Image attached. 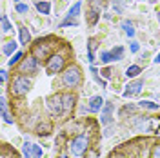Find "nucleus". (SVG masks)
<instances>
[{"label": "nucleus", "instance_id": "obj_14", "mask_svg": "<svg viewBox=\"0 0 160 158\" xmlns=\"http://www.w3.org/2000/svg\"><path fill=\"white\" fill-rule=\"evenodd\" d=\"M18 49V44L15 42V40H8L6 44H4V47H2V53L6 55V57H13L15 53Z\"/></svg>", "mask_w": 160, "mask_h": 158}, {"label": "nucleus", "instance_id": "obj_32", "mask_svg": "<svg viewBox=\"0 0 160 158\" xmlns=\"http://www.w3.org/2000/svg\"><path fill=\"white\" fill-rule=\"evenodd\" d=\"M111 111H113V104H104V107H102V115H111Z\"/></svg>", "mask_w": 160, "mask_h": 158}, {"label": "nucleus", "instance_id": "obj_6", "mask_svg": "<svg viewBox=\"0 0 160 158\" xmlns=\"http://www.w3.org/2000/svg\"><path fill=\"white\" fill-rule=\"evenodd\" d=\"M80 9H82V2L80 0H77L73 6H71V9L68 11V17H66V20L60 24L62 27H66V26H78V15H80Z\"/></svg>", "mask_w": 160, "mask_h": 158}, {"label": "nucleus", "instance_id": "obj_28", "mask_svg": "<svg viewBox=\"0 0 160 158\" xmlns=\"http://www.w3.org/2000/svg\"><path fill=\"white\" fill-rule=\"evenodd\" d=\"M135 109H137V106H133V104H129V106H124V107L120 109V116H126L128 113H135Z\"/></svg>", "mask_w": 160, "mask_h": 158}, {"label": "nucleus", "instance_id": "obj_41", "mask_svg": "<svg viewBox=\"0 0 160 158\" xmlns=\"http://www.w3.org/2000/svg\"><path fill=\"white\" fill-rule=\"evenodd\" d=\"M15 2H20V0H15Z\"/></svg>", "mask_w": 160, "mask_h": 158}, {"label": "nucleus", "instance_id": "obj_3", "mask_svg": "<svg viewBox=\"0 0 160 158\" xmlns=\"http://www.w3.org/2000/svg\"><path fill=\"white\" fill-rule=\"evenodd\" d=\"M31 80L28 77H24V75H20V77H15L13 82H11V93L13 95H17V96H22V95H26L28 91L31 89Z\"/></svg>", "mask_w": 160, "mask_h": 158}, {"label": "nucleus", "instance_id": "obj_11", "mask_svg": "<svg viewBox=\"0 0 160 158\" xmlns=\"http://www.w3.org/2000/svg\"><path fill=\"white\" fill-rule=\"evenodd\" d=\"M33 53H35V57L37 58H49V46L48 44H42V40L38 42V46H35V49H33Z\"/></svg>", "mask_w": 160, "mask_h": 158}, {"label": "nucleus", "instance_id": "obj_7", "mask_svg": "<svg viewBox=\"0 0 160 158\" xmlns=\"http://www.w3.org/2000/svg\"><path fill=\"white\" fill-rule=\"evenodd\" d=\"M20 71L22 73H37L38 71V58L33 55V57H24V60L20 62Z\"/></svg>", "mask_w": 160, "mask_h": 158}, {"label": "nucleus", "instance_id": "obj_12", "mask_svg": "<svg viewBox=\"0 0 160 158\" xmlns=\"http://www.w3.org/2000/svg\"><path fill=\"white\" fill-rule=\"evenodd\" d=\"M104 98L100 96V95H95V96H91L89 100V109L91 113H98V111H102V107H104Z\"/></svg>", "mask_w": 160, "mask_h": 158}, {"label": "nucleus", "instance_id": "obj_39", "mask_svg": "<svg viewBox=\"0 0 160 158\" xmlns=\"http://www.w3.org/2000/svg\"><path fill=\"white\" fill-rule=\"evenodd\" d=\"M60 158H69V156H66V155H64V156H60Z\"/></svg>", "mask_w": 160, "mask_h": 158}, {"label": "nucleus", "instance_id": "obj_37", "mask_svg": "<svg viewBox=\"0 0 160 158\" xmlns=\"http://www.w3.org/2000/svg\"><path fill=\"white\" fill-rule=\"evenodd\" d=\"M35 158H42V149L38 146H35Z\"/></svg>", "mask_w": 160, "mask_h": 158}, {"label": "nucleus", "instance_id": "obj_27", "mask_svg": "<svg viewBox=\"0 0 160 158\" xmlns=\"http://www.w3.org/2000/svg\"><path fill=\"white\" fill-rule=\"evenodd\" d=\"M91 75H93V78L97 80V82H98V84L102 86V87H106V86H108V84H106V78H102V77H98V71L95 69V67H91Z\"/></svg>", "mask_w": 160, "mask_h": 158}, {"label": "nucleus", "instance_id": "obj_29", "mask_svg": "<svg viewBox=\"0 0 160 158\" xmlns=\"http://www.w3.org/2000/svg\"><path fill=\"white\" fill-rule=\"evenodd\" d=\"M100 124H102V126L113 124V116H111V115H102V116H100Z\"/></svg>", "mask_w": 160, "mask_h": 158}, {"label": "nucleus", "instance_id": "obj_16", "mask_svg": "<svg viewBox=\"0 0 160 158\" xmlns=\"http://www.w3.org/2000/svg\"><path fill=\"white\" fill-rule=\"evenodd\" d=\"M97 40L95 38H89V42H88V60H89L91 64L95 62V49H97Z\"/></svg>", "mask_w": 160, "mask_h": 158}, {"label": "nucleus", "instance_id": "obj_36", "mask_svg": "<svg viewBox=\"0 0 160 158\" xmlns=\"http://www.w3.org/2000/svg\"><path fill=\"white\" fill-rule=\"evenodd\" d=\"M0 78H2V84H4V82L8 80V71H6V69H2V71H0Z\"/></svg>", "mask_w": 160, "mask_h": 158}, {"label": "nucleus", "instance_id": "obj_17", "mask_svg": "<svg viewBox=\"0 0 160 158\" xmlns=\"http://www.w3.org/2000/svg\"><path fill=\"white\" fill-rule=\"evenodd\" d=\"M18 33H20V44H22V46H28V44L31 42V33H29V29H28V27H20Z\"/></svg>", "mask_w": 160, "mask_h": 158}, {"label": "nucleus", "instance_id": "obj_19", "mask_svg": "<svg viewBox=\"0 0 160 158\" xmlns=\"http://www.w3.org/2000/svg\"><path fill=\"white\" fill-rule=\"evenodd\" d=\"M111 9L115 11V15H122L124 9H126V6H124V0H111Z\"/></svg>", "mask_w": 160, "mask_h": 158}, {"label": "nucleus", "instance_id": "obj_23", "mask_svg": "<svg viewBox=\"0 0 160 158\" xmlns=\"http://www.w3.org/2000/svg\"><path fill=\"white\" fill-rule=\"evenodd\" d=\"M22 60H24V53H22V51H17V53H15V55L9 58L8 66H9V67H13L15 64H18V62H22Z\"/></svg>", "mask_w": 160, "mask_h": 158}, {"label": "nucleus", "instance_id": "obj_15", "mask_svg": "<svg viewBox=\"0 0 160 158\" xmlns=\"http://www.w3.org/2000/svg\"><path fill=\"white\" fill-rule=\"evenodd\" d=\"M120 27L124 29V33H126L129 38H133V37H135V27H133V22H131V20H122Z\"/></svg>", "mask_w": 160, "mask_h": 158}, {"label": "nucleus", "instance_id": "obj_20", "mask_svg": "<svg viewBox=\"0 0 160 158\" xmlns=\"http://www.w3.org/2000/svg\"><path fill=\"white\" fill-rule=\"evenodd\" d=\"M37 9H38V13H42V15H49V11H51V4L48 2V0L37 2Z\"/></svg>", "mask_w": 160, "mask_h": 158}, {"label": "nucleus", "instance_id": "obj_40", "mask_svg": "<svg viewBox=\"0 0 160 158\" xmlns=\"http://www.w3.org/2000/svg\"><path fill=\"white\" fill-rule=\"evenodd\" d=\"M158 22H160V11H158Z\"/></svg>", "mask_w": 160, "mask_h": 158}, {"label": "nucleus", "instance_id": "obj_22", "mask_svg": "<svg viewBox=\"0 0 160 158\" xmlns=\"http://www.w3.org/2000/svg\"><path fill=\"white\" fill-rule=\"evenodd\" d=\"M138 107L149 109V111H157V109H158V104H155V102H151V100H142V102H138Z\"/></svg>", "mask_w": 160, "mask_h": 158}, {"label": "nucleus", "instance_id": "obj_34", "mask_svg": "<svg viewBox=\"0 0 160 158\" xmlns=\"http://www.w3.org/2000/svg\"><path fill=\"white\" fill-rule=\"evenodd\" d=\"M113 135V126H106V131H104V136H111Z\"/></svg>", "mask_w": 160, "mask_h": 158}, {"label": "nucleus", "instance_id": "obj_18", "mask_svg": "<svg viewBox=\"0 0 160 158\" xmlns=\"http://www.w3.org/2000/svg\"><path fill=\"white\" fill-rule=\"evenodd\" d=\"M22 155L26 158H35V144L26 142V144L22 146Z\"/></svg>", "mask_w": 160, "mask_h": 158}, {"label": "nucleus", "instance_id": "obj_31", "mask_svg": "<svg viewBox=\"0 0 160 158\" xmlns=\"http://www.w3.org/2000/svg\"><path fill=\"white\" fill-rule=\"evenodd\" d=\"M129 49H131V53H138L140 46H138V42H137V40H131V42H129Z\"/></svg>", "mask_w": 160, "mask_h": 158}, {"label": "nucleus", "instance_id": "obj_4", "mask_svg": "<svg viewBox=\"0 0 160 158\" xmlns=\"http://www.w3.org/2000/svg\"><path fill=\"white\" fill-rule=\"evenodd\" d=\"M46 107L49 111L51 116H62L64 115V102H62V95H53L46 100Z\"/></svg>", "mask_w": 160, "mask_h": 158}, {"label": "nucleus", "instance_id": "obj_35", "mask_svg": "<svg viewBox=\"0 0 160 158\" xmlns=\"http://www.w3.org/2000/svg\"><path fill=\"white\" fill-rule=\"evenodd\" d=\"M100 73H102V77H104V78H109V77H111V69H109V67H106V69H102Z\"/></svg>", "mask_w": 160, "mask_h": 158}, {"label": "nucleus", "instance_id": "obj_8", "mask_svg": "<svg viewBox=\"0 0 160 158\" xmlns=\"http://www.w3.org/2000/svg\"><path fill=\"white\" fill-rule=\"evenodd\" d=\"M142 87H144V80H133V82H129L128 86H126V89H124V96L126 98H131V96H137L140 91H142Z\"/></svg>", "mask_w": 160, "mask_h": 158}, {"label": "nucleus", "instance_id": "obj_9", "mask_svg": "<svg viewBox=\"0 0 160 158\" xmlns=\"http://www.w3.org/2000/svg\"><path fill=\"white\" fill-rule=\"evenodd\" d=\"M100 0H91L89 4V9H88V22L89 26H95L100 18Z\"/></svg>", "mask_w": 160, "mask_h": 158}, {"label": "nucleus", "instance_id": "obj_13", "mask_svg": "<svg viewBox=\"0 0 160 158\" xmlns=\"http://www.w3.org/2000/svg\"><path fill=\"white\" fill-rule=\"evenodd\" d=\"M62 102H64V115L71 113L73 107H75V96L69 95V93H66V95H62Z\"/></svg>", "mask_w": 160, "mask_h": 158}, {"label": "nucleus", "instance_id": "obj_24", "mask_svg": "<svg viewBox=\"0 0 160 158\" xmlns=\"http://www.w3.org/2000/svg\"><path fill=\"white\" fill-rule=\"evenodd\" d=\"M2 33H9L11 29H13V26H11V22H9V18L6 17V15H2Z\"/></svg>", "mask_w": 160, "mask_h": 158}, {"label": "nucleus", "instance_id": "obj_25", "mask_svg": "<svg viewBox=\"0 0 160 158\" xmlns=\"http://www.w3.org/2000/svg\"><path fill=\"white\" fill-rule=\"evenodd\" d=\"M111 53H113V58L115 60H122L124 58V47H122V46H117L115 49H111Z\"/></svg>", "mask_w": 160, "mask_h": 158}, {"label": "nucleus", "instance_id": "obj_26", "mask_svg": "<svg viewBox=\"0 0 160 158\" xmlns=\"http://www.w3.org/2000/svg\"><path fill=\"white\" fill-rule=\"evenodd\" d=\"M100 60H102V62H104V64H109V62H113V53H111V51H102V53H100Z\"/></svg>", "mask_w": 160, "mask_h": 158}, {"label": "nucleus", "instance_id": "obj_33", "mask_svg": "<svg viewBox=\"0 0 160 158\" xmlns=\"http://www.w3.org/2000/svg\"><path fill=\"white\" fill-rule=\"evenodd\" d=\"M151 158H160V144L153 147V153H151Z\"/></svg>", "mask_w": 160, "mask_h": 158}, {"label": "nucleus", "instance_id": "obj_10", "mask_svg": "<svg viewBox=\"0 0 160 158\" xmlns=\"http://www.w3.org/2000/svg\"><path fill=\"white\" fill-rule=\"evenodd\" d=\"M131 126L135 131H149L151 129V118L149 116H135L133 122H131Z\"/></svg>", "mask_w": 160, "mask_h": 158}, {"label": "nucleus", "instance_id": "obj_38", "mask_svg": "<svg viewBox=\"0 0 160 158\" xmlns=\"http://www.w3.org/2000/svg\"><path fill=\"white\" fill-rule=\"evenodd\" d=\"M153 62H155V64H160V53L155 57V58H153Z\"/></svg>", "mask_w": 160, "mask_h": 158}, {"label": "nucleus", "instance_id": "obj_1", "mask_svg": "<svg viewBox=\"0 0 160 158\" xmlns=\"http://www.w3.org/2000/svg\"><path fill=\"white\" fill-rule=\"evenodd\" d=\"M80 82H82V73L77 66H69V67H66L64 73H62V84L66 86V87H78Z\"/></svg>", "mask_w": 160, "mask_h": 158}, {"label": "nucleus", "instance_id": "obj_2", "mask_svg": "<svg viewBox=\"0 0 160 158\" xmlns=\"http://www.w3.org/2000/svg\"><path fill=\"white\" fill-rule=\"evenodd\" d=\"M89 147V138H88V135H78L77 138L71 140L69 144V155L75 158H80L86 151Z\"/></svg>", "mask_w": 160, "mask_h": 158}, {"label": "nucleus", "instance_id": "obj_21", "mask_svg": "<svg viewBox=\"0 0 160 158\" xmlns=\"http://www.w3.org/2000/svg\"><path fill=\"white\" fill-rule=\"evenodd\" d=\"M140 73H142V67H140V66H129V67L126 69V77H128V78H135V77H138Z\"/></svg>", "mask_w": 160, "mask_h": 158}, {"label": "nucleus", "instance_id": "obj_5", "mask_svg": "<svg viewBox=\"0 0 160 158\" xmlns=\"http://www.w3.org/2000/svg\"><path fill=\"white\" fill-rule=\"evenodd\" d=\"M64 69V57L62 55H51L46 64V73L48 75H57Z\"/></svg>", "mask_w": 160, "mask_h": 158}, {"label": "nucleus", "instance_id": "obj_30", "mask_svg": "<svg viewBox=\"0 0 160 158\" xmlns=\"http://www.w3.org/2000/svg\"><path fill=\"white\" fill-rule=\"evenodd\" d=\"M15 9H17V13H20V15H22V13H28V11H29V6H28V4H20V2H18Z\"/></svg>", "mask_w": 160, "mask_h": 158}]
</instances>
